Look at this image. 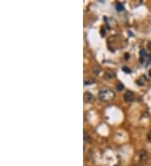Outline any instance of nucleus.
Masks as SVG:
<instances>
[{
    "label": "nucleus",
    "mask_w": 151,
    "mask_h": 166,
    "mask_svg": "<svg viewBox=\"0 0 151 166\" xmlns=\"http://www.w3.org/2000/svg\"><path fill=\"white\" fill-rule=\"evenodd\" d=\"M147 157H148V156H147V152L145 151V149L141 150V151H140V153H139V159H140V161L145 162V160H146Z\"/></svg>",
    "instance_id": "20e7f679"
},
{
    "label": "nucleus",
    "mask_w": 151,
    "mask_h": 166,
    "mask_svg": "<svg viewBox=\"0 0 151 166\" xmlns=\"http://www.w3.org/2000/svg\"><path fill=\"white\" fill-rule=\"evenodd\" d=\"M147 138H148L149 141L151 142V130L148 133V134H147Z\"/></svg>",
    "instance_id": "9b49d317"
},
{
    "label": "nucleus",
    "mask_w": 151,
    "mask_h": 166,
    "mask_svg": "<svg viewBox=\"0 0 151 166\" xmlns=\"http://www.w3.org/2000/svg\"><path fill=\"white\" fill-rule=\"evenodd\" d=\"M149 74H150V77H151V70L150 71H149Z\"/></svg>",
    "instance_id": "ddd939ff"
},
{
    "label": "nucleus",
    "mask_w": 151,
    "mask_h": 166,
    "mask_svg": "<svg viewBox=\"0 0 151 166\" xmlns=\"http://www.w3.org/2000/svg\"><path fill=\"white\" fill-rule=\"evenodd\" d=\"M115 8H116L117 11H118V12H121V11H123V10L124 9V7H123V5L121 3H117Z\"/></svg>",
    "instance_id": "0eeeda50"
},
{
    "label": "nucleus",
    "mask_w": 151,
    "mask_h": 166,
    "mask_svg": "<svg viewBox=\"0 0 151 166\" xmlns=\"http://www.w3.org/2000/svg\"><path fill=\"white\" fill-rule=\"evenodd\" d=\"M114 77V75L113 76H111V73H106V75H105V78L106 79H111V78H113V77Z\"/></svg>",
    "instance_id": "9d476101"
},
{
    "label": "nucleus",
    "mask_w": 151,
    "mask_h": 166,
    "mask_svg": "<svg viewBox=\"0 0 151 166\" xmlns=\"http://www.w3.org/2000/svg\"><path fill=\"white\" fill-rule=\"evenodd\" d=\"M84 141L86 142V143H91V142H92V139H91V138L90 137V135L87 134L85 131H84Z\"/></svg>",
    "instance_id": "39448f33"
},
{
    "label": "nucleus",
    "mask_w": 151,
    "mask_h": 166,
    "mask_svg": "<svg viewBox=\"0 0 151 166\" xmlns=\"http://www.w3.org/2000/svg\"><path fill=\"white\" fill-rule=\"evenodd\" d=\"M122 70H123V71L126 72V73H130L131 72V71H130L129 68H128L127 66H123V68H122Z\"/></svg>",
    "instance_id": "1a4fd4ad"
},
{
    "label": "nucleus",
    "mask_w": 151,
    "mask_h": 166,
    "mask_svg": "<svg viewBox=\"0 0 151 166\" xmlns=\"http://www.w3.org/2000/svg\"><path fill=\"white\" fill-rule=\"evenodd\" d=\"M145 56H146V52H145V50H140V62H141V63H143L144 62Z\"/></svg>",
    "instance_id": "423d86ee"
},
{
    "label": "nucleus",
    "mask_w": 151,
    "mask_h": 166,
    "mask_svg": "<svg viewBox=\"0 0 151 166\" xmlns=\"http://www.w3.org/2000/svg\"><path fill=\"white\" fill-rule=\"evenodd\" d=\"M125 58L126 59L128 58V54H125Z\"/></svg>",
    "instance_id": "f8f14e48"
},
{
    "label": "nucleus",
    "mask_w": 151,
    "mask_h": 166,
    "mask_svg": "<svg viewBox=\"0 0 151 166\" xmlns=\"http://www.w3.org/2000/svg\"><path fill=\"white\" fill-rule=\"evenodd\" d=\"M115 97V92L109 88H106L99 91L98 98L102 101H112Z\"/></svg>",
    "instance_id": "f257e3e1"
},
{
    "label": "nucleus",
    "mask_w": 151,
    "mask_h": 166,
    "mask_svg": "<svg viewBox=\"0 0 151 166\" xmlns=\"http://www.w3.org/2000/svg\"><path fill=\"white\" fill-rule=\"evenodd\" d=\"M83 98H84V101H86V102H92V101H94V96H93V95L91 94V92H88V91L84 93Z\"/></svg>",
    "instance_id": "7ed1b4c3"
},
{
    "label": "nucleus",
    "mask_w": 151,
    "mask_h": 166,
    "mask_svg": "<svg viewBox=\"0 0 151 166\" xmlns=\"http://www.w3.org/2000/svg\"><path fill=\"white\" fill-rule=\"evenodd\" d=\"M135 96H134V93L131 91H128L125 92L124 96H123V99L126 102H131L134 100Z\"/></svg>",
    "instance_id": "f03ea898"
},
{
    "label": "nucleus",
    "mask_w": 151,
    "mask_h": 166,
    "mask_svg": "<svg viewBox=\"0 0 151 166\" xmlns=\"http://www.w3.org/2000/svg\"><path fill=\"white\" fill-rule=\"evenodd\" d=\"M115 166H120V165H115Z\"/></svg>",
    "instance_id": "4468645a"
},
{
    "label": "nucleus",
    "mask_w": 151,
    "mask_h": 166,
    "mask_svg": "<svg viewBox=\"0 0 151 166\" xmlns=\"http://www.w3.org/2000/svg\"><path fill=\"white\" fill-rule=\"evenodd\" d=\"M117 88H118V91H122V90H123V88H124V86H123L122 83H118V86H117Z\"/></svg>",
    "instance_id": "6e6552de"
}]
</instances>
